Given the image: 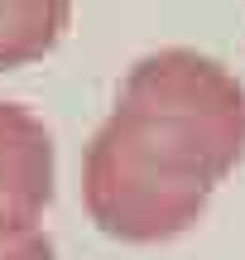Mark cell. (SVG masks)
Listing matches in <instances>:
<instances>
[{"mask_svg":"<svg viewBox=\"0 0 245 260\" xmlns=\"http://www.w3.org/2000/svg\"><path fill=\"white\" fill-rule=\"evenodd\" d=\"M221 178L154 121L115 106L82 159V203L106 236L130 246L173 241L202 222Z\"/></svg>","mask_w":245,"mask_h":260,"instance_id":"obj_1","label":"cell"},{"mask_svg":"<svg viewBox=\"0 0 245 260\" xmlns=\"http://www.w3.org/2000/svg\"><path fill=\"white\" fill-rule=\"evenodd\" d=\"M115 106L154 121L226 178L245 159V82L197 48H154L125 73Z\"/></svg>","mask_w":245,"mask_h":260,"instance_id":"obj_2","label":"cell"},{"mask_svg":"<svg viewBox=\"0 0 245 260\" xmlns=\"http://www.w3.org/2000/svg\"><path fill=\"white\" fill-rule=\"evenodd\" d=\"M58 149L44 116L19 102H0V236L38 232L53 203Z\"/></svg>","mask_w":245,"mask_h":260,"instance_id":"obj_3","label":"cell"},{"mask_svg":"<svg viewBox=\"0 0 245 260\" xmlns=\"http://www.w3.org/2000/svg\"><path fill=\"white\" fill-rule=\"evenodd\" d=\"M72 0H0V73L29 68L63 44Z\"/></svg>","mask_w":245,"mask_h":260,"instance_id":"obj_4","label":"cell"},{"mask_svg":"<svg viewBox=\"0 0 245 260\" xmlns=\"http://www.w3.org/2000/svg\"><path fill=\"white\" fill-rule=\"evenodd\" d=\"M0 260H58V255L44 232H24V236H0Z\"/></svg>","mask_w":245,"mask_h":260,"instance_id":"obj_5","label":"cell"}]
</instances>
